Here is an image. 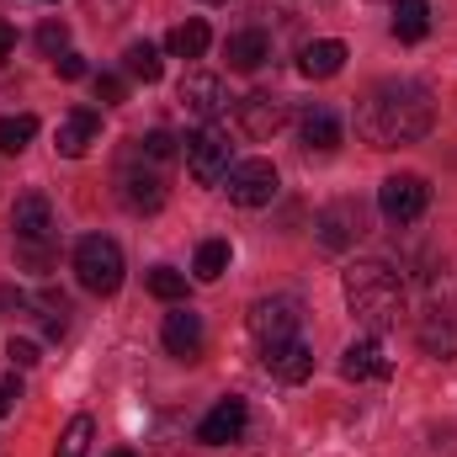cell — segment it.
<instances>
[{
	"mask_svg": "<svg viewBox=\"0 0 457 457\" xmlns=\"http://www.w3.org/2000/svg\"><path fill=\"white\" fill-rule=\"evenodd\" d=\"M431 122H436V102L420 80H378L367 96H356V138L372 149L420 144Z\"/></svg>",
	"mask_w": 457,
	"mask_h": 457,
	"instance_id": "obj_1",
	"label": "cell"
},
{
	"mask_svg": "<svg viewBox=\"0 0 457 457\" xmlns=\"http://www.w3.org/2000/svg\"><path fill=\"white\" fill-rule=\"evenodd\" d=\"M341 287H345V303H351L356 325H367L372 336L399 330V325H404V314H410L404 277H399L394 266H383V261H356V266H345Z\"/></svg>",
	"mask_w": 457,
	"mask_h": 457,
	"instance_id": "obj_2",
	"label": "cell"
},
{
	"mask_svg": "<svg viewBox=\"0 0 457 457\" xmlns=\"http://www.w3.org/2000/svg\"><path fill=\"white\" fill-rule=\"evenodd\" d=\"M75 277H80L86 293L112 298L117 287H122V250H117V239H107V234H86V239L75 245Z\"/></svg>",
	"mask_w": 457,
	"mask_h": 457,
	"instance_id": "obj_3",
	"label": "cell"
},
{
	"mask_svg": "<svg viewBox=\"0 0 457 457\" xmlns=\"http://www.w3.org/2000/svg\"><path fill=\"white\" fill-rule=\"evenodd\" d=\"M415 341L426 356H457V293L453 287H436L426 298V309L415 314Z\"/></svg>",
	"mask_w": 457,
	"mask_h": 457,
	"instance_id": "obj_4",
	"label": "cell"
},
{
	"mask_svg": "<svg viewBox=\"0 0 457 457\" xmlns=\"http://www.w3.org/2000/svg\"><path fill=\"white\" fill-rule=\"evenodd\" d=\"M303 330V303L277 293V298H255L250 303V336L255 345H277V341H298Z\"/></svg>",
	"mask_w": 457,
	"mask_h": 457,
	"instance_id": "obj_5",
	"label": "cell"
},
{
	"mask_svg": "<svg viewBox=\"0 0 457 457\" xmlns=\"http://www.w3.org/2000/svg\"><path fill=\"white\" fill-rule=\"evenodd\" d=\"M426 208H431V187H426V176H415V170H399V176H388V181L378 187V213H383L388 224H415Z\"/></svg>",
	"mask_w": 457,
	"mask_h": 457,
	"instance_id": "obj_6",
	"label": "cell"
},
{
	"mask_svg": "<svg viewBox=\"0 0 457 457\" xmlns=\"http://www.w3.org/2000/svg\"><path fill=\"white\" fill-rule=\"evenodd\" d=\"M228 133L219 122H203L192 138H187V170H192V181H203V187H219L228 176Z\"/></svg>",
	"mask_w": 457,
	"mask_h": 457,
	"instance_id": "obj_7",
	"label": "cell"
},
{
	"mask_svg": "<svg viewBox=\"0 0 457 457\" xmlns=\"http://www.w3.org/2000/svg\"><path fill=\"white\" fill-rule=\"evenodd\" d=\"M224 192H228V203H239V208H266L277 197V165L271 160H239V165H228Z\"/></svg>",
	"mask_w": 457,
	"mask_h": 457,
	"instance_id": "obj_8",
	"label": "cell"
},
{
	"mask_svg": "<svg viewBox=\"0 0 457 457\" xmlns=\"http://www.w3.org/2000/svg\"><path fill=\"white\" fill-rule=\"evenodd\" d=\"M314 234H320V245L325 250H345V245H356L361 234H367V213H361V203H330L320 219H314Z\"/></svg>",
	"mask_w": 457,
	"mask_h": 457,
	"instance_id": "obj_9",
	"label": "cell"
},
{
	"mask_svg": "<svg viewBox=\"0 0 457 457\" xmlns=\"http://www.w3.org/2000/svg\"><path fill=\"white\" fill-rule=\"evenodd\" d=\"M11 234H16V245H48L54 239V208L43 192H21L11 203Z\"/></svg>",
	"mask_w": 457,
	"mask_h": 457,
	"instance_id": "obj_10",
	"label": "cell"
},
{
	"mask_svg": "<svg viewBox=\"0 0 457 457\" xmlns=\"http://www.w3.org/2000/svg\"><path fill=\"white\" fill-rule=\"evenodd\" d=\"M234 117H239V128H245L250 138H271V133H282V122H287V102L271 96V91H250V96L234 102Z\"/></svg>",
	"mask_w": 457,
	"mask_h": 457,
	"instance_id": "obj_11",
	"label": "cell"
},
{
	"mask_svg": "<svg viewBox=\"0 0 457 457\" xmlns=\"http://www.w3.org/2000/svg\"><path fill=\"white\" fill-rule=\"evenodd\" d=\"M176 96H181V107L192 117H203V122H213V117L228 107V91L219 75H208V70H192V75H181V86H176Z\"/></svg>",
	"mask_w": 457,
	"mask_h": 457,
	"instance_id": "obj_12",
	"label": "cell"
},
{
	"mask_svg": "<svg viewBox=\"0 0 457 457\" xmlns=\"http://www.w3.org/2000/svg\"><path fill=\"white\" fill-rule=\"evenodd\" d=\"M245 426H250V410H245V399H219L208 415H203V426H197V442H208V447H228V442H239L245 436Z\"/></svg>",
	"mask_w": 457,
	"mask_h": 457,
	"instance_id": "obj_13",
	"label": "cell"
},
{
	"mask_svg": "<svg viewBox=\"0 0 457 457\" xmlns=\"http://www.w3.org/2000/svg\"><path fill=\"white\" fill-rule=\"evenodd\" d=\"M261 361L277 383H309L314 378V351L303 341H277V345H261Z\"/></svg>",
	"mask_w": 457,
	"mask_h": 457,
	"instance_id": "obj_14",
	"label": "cell"
},
{
	"mask_svg": "<svg viewBox=\"0 0 457 457\" xmlns=\"http://www.w3.org/2000/svg\"><path fill=\"white\" fill-rule=\"evenodd\" d=\"M160 341L170 356H181V361H197L203 356V345H208V330H203V314H192V309H176V314H165V330H160Z\"/></svg>",
	"mask_w": 457,
	"mask_h": 457,
	"instance_id": "obj_15",
	"label": "cell"
},
{
	"mask_svg": "<svg viewBox=\"0 0 457 457\" xmlns=\"http://www.w3.org/2000/svg\"><path fill=\"white\" fill-rule=\"evenodd\" d=\"M102 138V117L91 112V107H75V112L59 117V133H54V149L64 154V160H80L91 144Z\"/></svg>",
	"mask_w": 457,
	"mask_h": 457,
	"instance_id": "obj_16",
	"label": "cell"
},
{
	"mask_svg": "<svg viewBox=\"0 0 457 457\" xmlns=\"http://www.w3.org/2000/svg\"><path fill=\"white\" fill-rule=\"evenodd\" d=\"M117 197L128 213H160L165 208V181L154 170H122L117 176Z\"/></svg>",
	"mask_w": 457,
	"mask_h": 457,
	"instance_id": "obj_17",
	"label": "cell"
},
{
	"mask_svg": "<svg viewBox=\"0 0 457 457\" xmlns=\"http://www.w3.org/2000/svg\"><path fill=\"white\" fill-rule=\"evenodd\" d=\"M298 138H303L309 154H336V149H341V117L330 112V107H303Z\"/></svg>",
	"mask_w": 457,
	"mask_h": 457,
	"instance_id": "obj_18",
	"label": "cell"
},
{
	"mask_svg": "<svg viewBox=\"0 0 457 457\" xmlns=\"http://www.w3.org/2000/svg\"><path fill=\"white\" fill-rule=\"evenodd\" d=\"M224 59H228V70L255 75V70L271 59V37H266L261 27H245V32H234V37L224 43Z\"/></svg>",
	"mask_w": 457,
	"mask_h": 457,
	"instance_id": "obj_19",
	"label": "cell"
},
{
	"mask_svg": "<svg viewBox=\"0 0 457 457\" xmlns=\"http://www.w3.org/2000/svg\"><path fill=\"white\" fill-rule=\"evenodd\" d=\"M341 378L345 383H367V378H388V356L378 341H351L341 356Z\"/></svg>",
	"mask_w": 457,
	"mask_h": 457,
	"instance_id": "obj_20",
	"label": "cell"
},
{
	"mask_svg": "<svg viewBox=\"0 0 457 457\" xmlns=\"http://www.w3.org/2000/svg\"><path fill=\"white\" fill-rule=\"evenodd\" d=\"M298 70H303L309 80H330V75H341L345 70V43L341 37H320V43H309V48L298 54Z\"/></svg>",
	"mask_w": 457,
	"mask_h": 457,
	"instance_id": "obj_21",
	"label": "cell"
},
{
	"mask_svg": "<svg viewBox=\"0 0 457 457\" xmlns=\"http://www.w3.org/2000/svg\"><path fill=\"white\" fill-rule=\"evenodd\" d=\"M426 32H431V5L426 0H394V37L420 43Z\"/></svg>",
	"mask_w": 457,
	"mask_h": 457,
	"instance_id": "obj_22",
	"label": "cell"
},
{
	"mask_svg": "<svg viewBox=\"0 0 457 457\" xmlns=\"http://www.w3.org/2000/svg\"><path fill=\"white\" fill-rule=\"evenodd\" d=\"M208 43H213V32H208V21H181V27H170V37H165V48L176 54V59H203L208 54Z\"/></svg>",
	"mask_w": 457,
	"mask_h": 457,
	"instance_id": "obj_23",
	"label": "cell"
},
{
	"mask_svg": "<svg viewBox=\"0 0 457 457\" xmlns=\"http://www.w3.org/2000/svg\"><path fill=\"white\" fill-rule=\"evenodd\" d=\"M122 70H128L133 80H144V86H154V80L165 75V64H160V48H154V43H133V48L122 54Z\"/></svg>",
	"mask_w": 457,
	"mask_h": 457,
	"instance_id": "obj_24",
	"label": "cell"
},
{
	"mask_svg": "<svg viewBox=\"0 0 457 457\" xmlns=\"http://www.w3.org/2000/svg\"><path fill=\"white\" fill-rule=\"evenodd\" d=\"M192 271H197V282H219V277L228 271V239H203Z\"/></svg>",
	"mask_w": 457,
	"mask_h": 457,
	"instance_id": "obj_25",
	"label": "cell"
},
{
	"mask_svg": "<svg viewBox=\"0 0 457 457\" xmlns=\"http://www.w3.org/2000/svg\"><path fill=\"white\" fill-rule=\"evenodd\" d=\"M32 138H37V117H32V112L0 117V149H5V154H21Z\"/></svg>",
	"mask_w": 457,
	"mask_h": 457,
	"instance_id": "obj_26",
	"label": "cell"
},
{
	"mask_svg": "<svg viewBox=\"0 0 457 457\" xmlns=\"http://www.w3.org/2000/svg\"><path fill=\"white\" fill-rule=\"evenodd\" d=\"M91 436H96V420H91V415H75V420L64 426V436H59L54 457H86L91 453Z\"/></svg>",
	"mask_w": 457,
	"mask_h": 457,
	"instance_id": "obj_27",
	"label": "cell"
},
{
	"mask_svg": "<svg viewBox=\"0 0 457 457\" xmlns=\"http://www.w3.org/2000/svg\"><path fill=\"white\" fill-rule=\"evenodd\" d=\"M149 293L165 298V303H181V298H187V277H181L176 266H154V271H149Z\"/></svg>",
	"mask_w": 457,
	"mask_h": 457,
	"instance_id": "obj_28",
	"label": "cell"
},
{
	"mask_svg": "<svg viewBox=\"0 0 457 457\" xmlns=\"http://www.w3.org/2000/svg\"><path fill=\"white\" fill-rule=\"evenodd\" d=\"M37 48H43L48 59L70 54V27H64V21H43V27H37Z\"/></svg>",
	"mask_w": 457,
	"mask_h": 457,
	"instance_id": "obj_29",
	"label": "cell"
},
{
	"mask_svg": "<svg viewBox=\"0 0 457 457\" xmlns=\"http://www.w3.org/2000/svg\"><path fill=\"white\" fill-rule=\"evenodd\" d=\"M144 154H149V160H170V154H176V138H170L165 128H154V133L144 138Z\"/></svg>",
	"mask_w": 457,
	"mask_h": 457,
	"instance_id": "obj_30",
	"label": "cell"
},
{
	"mask_svg": "<svg viewBox=\"0 0 457 457\" xmlns=\"http://www.w3.org/2000/svg\"><path fill=\"white\" fill-rule=\"evenodd\" d=\"M128 91H122V80L117 75H96V102H107V107H117Z\"/></svg>",
	"mask_w": 457,
	"mask_h": 457,
	"instance_id": "obj_31",
	"label": "cell"
},
{
	"mask_svg": "<svg viewBox=\"0 0 457 457\" xmlns=\"http://www.w3.org/2000/svg\"><path fill=\"white\" fill-rule=\"evenodd\" d=\"M5 356H11L16 367H37V361H43V356H37V345H32V341H11V345H5Z\"/></svg>",
	"mask_w": 457,
	"mask_h": 457,
	"instance_id": "obj_32",
	"label": "cell"
},
{
	"mask_svg": "<svg viewBox=\"0 0 457 457\" xmlns=\"http://www.w3.org/2000/svg\"><path fill=\"white\" fill-rule=\"evenodd\" d=\"M54 70H59V80H80V75H86V59H80V54H59Z\"/></svg>",
	"mask_w": 457,
	"mask_h": 457,
	"instance_id": "obj_33",
	"label": "cell"
},
{
	"mask_svg": "<svg viewBox=\"0 0 457 457\" xmlns=\"http://www.w3.org/2000/svg\"><path fill=\"white\" fill-rule=\"evenodd\" d=\"M16 399H21V383H16V378H0V415H11Z\"/></svg>",
	"mask_w": 457,
	"mask_h": 457,
	"instance_id": "obj_34",
	"label": "cell"
},
{
	"mask_svg": "<svg viewBox=\"0 0 457 457\" xmlns=\"http://www.w3.org/2000/svg\"><path fill=\"white\" fill-rule=\"evenodd\" d=\"M11 48H16V32H11V27H5V21H0V59H5V54H11Z\"/></svg>",
	"mask_w": 457,
	"mask_h": 457,
	"instance_id": "obj_35",
	"label": "cell"
},
{
	"mask_svg": "<svg viewBox=\"0 0 457 457\" xmlns=\"http://www.w3.org/2000/svg\"><path fill=\"white\" fill-rule=\"evenodd\" d=\"M112 457H133V453H112Z\"/></svg>",
	"mask_w": 457,
	"mask_h": 457,
	"instance_id": "obj_36",
	"label": "cell"
},
{
	"mask_svg": "<svg viewBox=\"0 0 457 457\" xmlns=\"http://www.w3.org/2000/svg\"><path fill=\"white\" fill-rule=\"evenodd\" d=\"M208 5H219V0H208Z\"/></svg>",
	"mask_w": 457,
	"mask_h": 457,
	"instance_id": "obj_37",
	"label": "cell"
}]
</instances>
